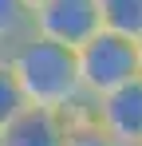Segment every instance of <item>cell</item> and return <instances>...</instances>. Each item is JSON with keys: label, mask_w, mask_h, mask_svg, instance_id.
Segmentation results:
<instances>
[{"label": "cell", "mask_w": 142, "mask_h": 146, "mask_svg": "<svg viewBox=\"0 0 142 146\" xmlns=\"http://www.w3.org/2000/svg\"><path fill=\"white\" fill-rule=\"evenodd\" d=\"M4 59H8L12 75H16L28 107H44V111H59V115H71L79 107H87L71 48L51 44V40H44V36L32 32Z\"/></svg>", "instance_id": "obj_1"}, {"label": "cell", "mask_w": 142, "mask_h": 146, "mask_svg": "<svg viewBox=\"0 0 142 146\" xmlns=\"http://www.w3.org/2000/svg\"><path fill=\"white\" fill-rule=\"evenodd\" d=\"M75 67H79L83 99L95 103V99H103L138 79V44L111 36V32H99L83 48H75Z\"/></svg>", "instance_id": "obj_2"}, {"label": "cell", "mask_w": 142, "mask_h": 146, "mask_svg": "<svg viewBox=\"0 0 142 146\" xmlns=\"http://www.w3.org/2000/svg\"><path fill=\"white\" fill-rule=\"evenodd\" d=\"M32 32L63 48H83L91 36L103 32L99 24V0H44L32 8Z\"/></svg>", "instance_id": "obj_3"}, {"label": "cell", "mask_w": 142, "mask_h": 146, "mask_svg": "<svg viewBox=\"0 0 142 146\" xmlns=\"http://www.w3.org/2000/svg\"><path fill=\"white\" fill-rule=\"evenodd\" d=\"M91 115L99 119V126L122 146H138L142 142V79L118 87L111 95L95 99Z\"/></svg>", "instance_id": "obj_4"}, {"label": "cell", "mask_w": 142, "mask_h": 146, "mask_svg": "<svg viewBox=\"0 0 142 146\" xmlns=\"http://www.w3.org/2000/svg\"><path fill=\"white\" fill-rule=\"evenodd\" d=\"M0 146H67V115L44 111V107H24L0 130Z\"/></svg>", "instance_id": "obj_5"}, {"label": "cell", "mask_w": 142, "mask_h": 146, "mask_svg": "<svg viewBox=\"0 0 142 146\" xmlns=\"http://www.w3.org/2000/svg\"><path fill=\"white\" fill-rule=\"evenodd\" d=\"M99 24L111 36L142 44V0H99Z\"/></svg>", "instance_id": "obj_6"}, {"label": "cell", "mask_w": 142, "mask_h": 146, "mask_svg": "<svg viewBox=\"0 0 142 146\" xmlns=\"http://www.w3.org/2000/svg\"><path fill=\"white\" fill-rule=\"evenodd\" d=\"M28 36H32V8L24 0H0V51L8 55Z\"/></svg>", "instance_id": "obj_7"}, {"label": "cell", "mask_w": 142, "mask_h": 146, "mask_svg": "<svg viewBox=\"0 0 142 146\" xmlns=\"http://www.w3.org/2000/svg\"><path fill=\"white\" fill-rule=\"evenodd\" d=\"M67 146H122V142H115L99 126V119L91 115V103H87V107L67 115Z\"/></svg>", "instance_id": "obj_8"}, {"label": "cell", "mask_w": 142, "mask_h": 146, "mask_svg": "<svg viewBox=\"0 0 142 146\" xmlns=\"http://www.w3.org/2000/svg\"><path fill=\"white\" fill-rule=\"evenodd\" d=\"M24 107H28V99H24L20 83H16L12 67H8V59H0V130H4L8 122L20 115Z\"/></svg>", "instance_id": "obj_9"}, {"label": "cell", "mask_w": 142, "mask_h": 146, "mask_svg": "<svg viewBox=\"0 0 142 146\" xmlns=\"http://www.w3.org/2000/svg\"><path fill=\"white\" fill-rule=\"evenodd\" d=\"M138 79H142V44H138Z\"/></svg>", "instance_id": "obj_10"}, {"label": "cell", "mask_w": 142, "mask_h": 146, "mask_svg": "<svg viewBox=\"0 0 142 146\" xmlns=\"http://www.w3.org/2000/svg\"><path fill=\"white\" fill-rule=\"evenodd\" d=\"M24 4H28V8H40V4H44V0H24Z\"/></svg>", "instance_id": "obj_11"}, {"label": "cell", "mask_w": 142, "mask_h": 146, "mask_svg": "<svg viewBox=\"0 0 142 146\" xmlns=\"http://www.w3.org/2000/svg\"><path fill=\"white\" fill-rule=\"evenodd\" d=\"M0 59H4V51H0Z\"/></svg>", "instance_id": "obj_12"}, {"label": "cell", "mask_w": 142, "mask_h": 146, "mask_svg": "<svg viewBox=\"0 0 142 146\" xmlns=\"http://www.w3.org/2000/svg\"><path fill=\"white\" fill-rule=\"evenodd\" d=\"M138 146H142V142H138Z\"/></svg>", "instance_id": "obj_13"}]
</instances>
